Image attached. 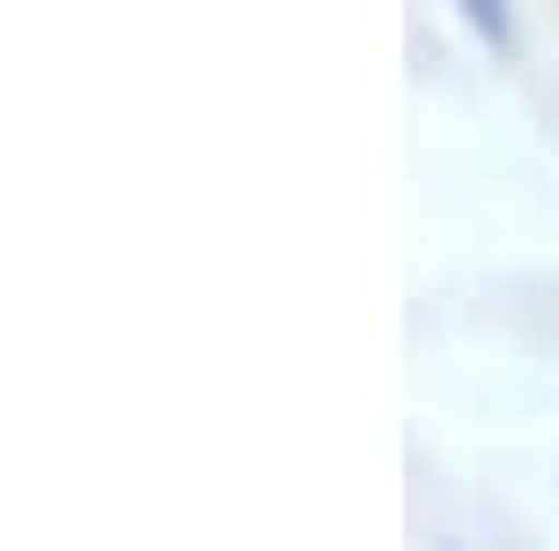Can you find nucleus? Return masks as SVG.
<instances>
[{
	"label": "nucleus",
	"mask_w": 559,
	"mask_h": 551,
	"mask_svg": "<svg viewBox=\"0 0 559 551\" xmlns=\"http://www.w3.org/2000/svg\"><path fill=\"white\" fill-rule=\"evenodd\" d=\"M463 15H471L477 31L492 45H515V23H508V0H463Z\"/></svg>",
	"instance_id": "1"
}]
</instances>
